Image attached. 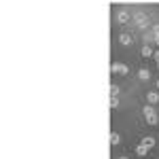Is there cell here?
Wrapping results in <instances>:
<instances>
[{"label": "cell", "mask_w": 159, "mask_h": 159, "mask_svg": "<svg viewBox=\"0 0 159 159\" xmlns=\"http://www.w3.org/2000/svg\"><path fill=\"white\" fill-rule=\"evenodd\" d=\"M155 45H157V47H159V32H157V34H155Z\"/></svg>", "instance_id": "9a60e30c"}, {"label": "cell", "mask_w": 159, "mask_h": 159, "mask_svg": "<svg viewBox=\"0 0 159 159\" xmlns=\"http://www.w3.org/2000/svg\"><path fill=\"white\" fill-rule=\"evenodd\" d=\"M153 60H155V61H159V49L155 51V55H153Z\"/></svg>", "instance_id": "5bb4252c"}, {"label": "cell", "mask_w": 159, "mask_h": 159, "mask_svg": "<svg viewBox=\"0 0 159 159\" xmlns=\"http://www.w3.org/2000/svg\"><path fill=\"white\" fill-rule=\"evenodd\" d=\"M140 53H142V57H144V60H148V57L153 60V55H155V51H153V47H151V45H144Z\"/></svg>", "instance_id": "8992f818"}, {"label": "cell", "mask_w": 159, "mask_h": 159, "mask_svg": "<svg viewBox=\"0 0 159 159\" xmlns=\"http://www.w3.org/2000/svg\"><path fill=\"white\" fill-rule=\"evenodd\" d=\"M142 117H144V121H147L148 125H157V123H159V115H157V110L153 108L151 104H147V106L142 108Z\"/></svg>", "instance_id": "6da1fadb"}, {"label": "cell", "mask_w": 159, "mask_h": 159, "mask_svg": "<svg viewBox=\"0 0 159 159\" xmlns=\"http://www.w3.org/2000/svg\"><path fill=\"white\" fill-rule=\"evenodd\" d=\"M110 144H112V147H117V144H121V136L117 134V132H110Z\"/></svg>", "instance_id": "30bf717a"}, {"label": "cell", "mask_w": 159, "mask_h": 159, "mask_svg": "<svg viewBox=\"0 0 159 159\" xmlns=\"http://www.w3.org/2000/svg\"><path fill=\"white\" fill-rule=\"evenodd\" d=\"M155 85H157V91H159V79H157V83H155Z\"/></svg>", "instance_id": "2e32d148"}, {"label": "cell", "mask_w": 159, "mask_h": 159, "mask_svg": "<svg viewBox=\"0 0 159 159\" xmlns=\"http://www.w3.org/2000/svg\"><path fill=\"white\" fill-rule=\"evenodd\" d=\"M132 19L136 21V25H138L140 30H147V25H148V17H147V15H144L142 11L134 13V15H132Z\"/></svg>", "instance_id": "7a4b0ae2"}, {"label": "cell", "mask_w": 159, "mask_h": 159, "mask_svg": "<svg viewBox=\"0 0 159 159\" xmlns=\"http://www.w3.org/2000/svg\"><path fill=\"white\" fill-rule=\"evenodd\" d=\"M138 79H140V81H148V79H151V70H148V68H140V70H138Z\"/></svg>", "instance_id": "9c48e42d"}, {"label": "cell", "mask_w": 159, "mask_h": 159, "mask_svg": "<svg viewBox=\"0 0 159 159\" xmlns=\"http://www.w3.org/2000/svg\"><path fill=\"white\" fill-rule=\"evenodd\" d=\"M117 159H129V157H125V155H123V157H117Z\"/></svg>", "instance_id": "e0dca14e"}, {"label": "cell", "mask_w": 159, "mask_h": 159, "mask_svg": "<svg viewBox=\"0 0 159 159\" xmlns=\"http://www.w3.org/2000/svg\"><path fill=\"white\" fill-rule=\"evenodd\" d=\"M110 72H112V74H123V76H125V74L129 72V68H127L125 64H117V61H112V66H110Z\"/></svg>", "instance_id": "3957f363"}, {"label": "cell", "mask_w": 159, "mask_h": 159, "mask_svg": "<svg viewBox=\"0 0 159 159\" xmlns=\"http://www.w3.org/2000/svg\"><path fill=\"white\" fill-rule=\"evenodd\" d=\"M147 102L151 104V106L159 104V91H147Z\"/></svg>", "instance_id": "277c9868"}, {"label": "cell", "mask_w": 159, "mask_h": 159, "mask_svg": "<svg viewBox=\"0 0 159 159\" xmlns=\"http://www.w3.org/2000/svg\"><path fill=\"white\" fill-rule=\"evenodd\" d=\"M110 108H119V98H110Z\"/></svg>", "instance_id": "4fadbf2b"}, {"label": "cell", "mask_w": 159, "mask_h": 159, "mask_svg": "<svg viewBox=\"0 0 159 159\" xmlns=\"http://www.w3.org/2000/svg\"><path fill=\"white\" fill-rule=\"evenodd\" d=\"M136 155H138V157H147L148 155V147H144V144L140 142V144L136 147Z\"/></svg>", "instance_id": "ba28073f"}, {"label": "cell", "mask_w": 159, "mask_h": 159, "mask_svg": "<svg viewBox=\"0 0 159 159\" xmlns=\"http://www.w3.org/2000/svg\"><path fill=\"white\" fill-rule=\"evenodd\" d=\"M140 142H142L144 147H148V148H153V147H155V138H153V136H144V138H142Z\"/></svg>", "instance_id": "8fae6325"}, {"label": "cell", "mask_w": 159, "mask_h": 159, "mask_svg": "<svg viewBox=\"0 0 159 159\" xmlns=\"http://www.w3.org/2000/svg\"><path fill=\"white\" fill-rule=\"evenodd\" d=\"M108 91H110V98H117V96L121 93V87H119V85H115V83H112V85L108 87Z\"/></svg>", "instance_id": "7c38bea8"}, {"label": "cell", "mask_w": 159, "mask_h": 159, "mask_svg": "<svg viewBox=\"0 0 159 159\" xmlns=\"http://www.w3.org/2000/svg\"><path fill=\"white\" fill-rule=\"evenodd\" d=\"M119 43H121L123 47H129V45L134 43V38H132V34H121V36H119Z\"/></svg>", "instance_id": "52a82bcc"}, {"label": "cell", "mask_w": 159, "mask_h": 159, "mask_svg": "<svg viewBox=\"0 0 159 159\" xmlns=\"http://www.w3.org/2000/svg\"><path fill=\"white\" fill-rule=\"evenodd\" d=\"M129 19H132V17H129V13H127V11H119V13H117V21H119L121 25L129 24Z\"/></svg>", "instance_id": "5b68a950"}, {"label": "cell", "mask_w": 159, "mask_h": 159, "mask_svg": "<svg viewBox=\"0 0 159 159\" xmlns=\"http://www.w3.org/2000/svg\"><path fill=\"white\" fill-rule=\"evenodd\" d=\"M157 70H159V61H157Z\"/></svg>", "instance_id": "ac0fdd59"}]
</instances>
